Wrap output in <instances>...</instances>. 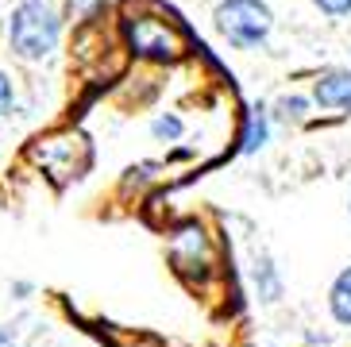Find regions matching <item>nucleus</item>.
Masks as SVG:
<instances>
[{
    "label": "nucleus",
    "mask_w": 351,
    "mask_h": 347,
    "mask_svg": "<svg viewBox=\"0 0 351 347\" xmlns=\"http://www.w3.org/2000/svg\"><path fill=\"white\" fill-rule=\"evenodd\" d=\"M66 16L54 0H20L4 16V47L23 66H43L62 47Z\"/></svg>",
    "instance_id": "f257e3e1"
},
{
    "label": "nucleus",
    "mask_w": 351,
    "mask_h": 347,
    "mask_svg": "<svg viewBox=\"0 0 351 347\" xmlns=\"http://www.w3.org/2000/svg\"><path fill=\"white\" fill-rule=\"evenodd\" d=\"M120 43L124 51L139 62H151V66H174V62L186 58L189 51V39L182 23L166 12L155 8H132L124 12L120 20Z\"/></svg>",
    "instance_id": "f03ea898"
},
{
    "label": "nucleus",
    "mask_w": 351,
    "mask_h": 347,
    "mask_svg": "<svg viewBox=\"0 0 351 347\" xmlns=\"http://www.w3.org/2000/svg\"><path fill=\"white\" fill-rule=\"evenodd\" d=\"M274 8L267 0H217L213 8V31L232 51H263L274 35Z\"/></svg>",
    "instance_id": "7ed1b4c3"
},
{
    "label": "nucleus",
    "mask_w": 351,
    "mask_h": 347,
    "mask_svg": "<svg viewBox=\"0 0 351 347\" xmlns=\"http://www.w3.org/2000/svg\"><path fill=\"white\" fill-rule=\"evenodd\" d=\"M170 263L189 286H205L217 274V243H213L208 228L197 224V220L178 224L170 232Z\"/></svg>",
    "instance_id": "20e7f679"
},
{
    "label": "nucleus",
    "mask_w": 351,
    "mask_h": 347,
    "mask_svg": "<svg viewBox=\"0 0 351 347\" xmlns=\"http://www.w3.org/2000/svg\"><path fill=\"white\" fill-rule=\"evenodd\" d=\"M309 97L317 104V112L351 116V66H328V70H320L309 85Z\"/></svg>",
    "instance_id": "39448f33"
},
{
    "label": "nucleus",
    "mask_w": 351,
    "mask_h": 347,
    "mask_svg": "<svg viewBox=\"0 0 351 347\" xmlns=\"http://www.w3.org/2000/svg\"><path fill=\"white\" fill-rule=\"evenodd\" d=\"M274 143V116H270L267 104H251L247 112L239 116V132H236V154L251 158V154H263Z\"/></svg>",
    "instance_id": "423d86ee"
},
{
    "label": "nucleus",
    "mask_w": 351,
    "mask_h": 347,
    "mask_svg": "<svg viewBox=\"0 0 351 347\" xmlns=\"http://www.w3.org/2000/svg\"><path fill=\"white\" fill-rule=\"evenodd\" d=\"M251 289H255V301L258 305H282V297H286V278H282V266L274 263L270 251H255L251 259Z\"/></svg>",
    "instance_id": "0eeeda50"
},
{
    "label": "nucleus",
    "mask_w": 351,
    "mask_h": 347,
    "mask_svg": "<svg viewBox=\"0 0 351 347\" xmlns=\"http://www.w3.org/2000/svg\"><path fill=\"white\" fill-rule=\"evenodd\" d=\"M313 112H317V104H313L309 93H282L278 101L270 104V116H274V123H282V128H301V123H309Z\"/></svg>",
    "instance_id": "6e6552de"
},
{
    "label": "nucleus",
    "mask_w": 351,
    "mask_h": 347,
    "mask_svg": "<svg viewBox=\"0 0 351 347\" xmlns=\"http://www.w3.org/2000/svg\"><path fill=\"white\" fill-rule=\"evenodd\" d=\"M324 305H328L332 324L351 328V263L336 270V278H332V286H328V297H324Z\"/></svg>",
    "instance_id": "1a4fd4ad"
},
{
    "label": "nucleus",
    "mask_w": 351,
    "mask_h": 347,
    "mask_svg": "<svg viewBox=\"0 0 351 347\" xmlns=\"http://www.w3.org/2000/svg\"><path fill=\"white\" fill-rule=\"evenodd\" d=\"M182 135H186V120L178 112H158L151 120V139L155 143H182Z\"/></svg>",
    "instance_id": "9d476101"
},
{
    "label": "nucleus",
    "mask_w": 351,
    "mask_h": 347,
    "mask_svg": "<svg viewBox=\"0 0 351 347\" xmlns=\"http://www.w3.org/2000/svg\"><path fill=\"white\" fill-rule=\"evenodd\" d=\"M16 108H20V85H16V77H12L4 66H0V120H8Z\"/></svg>",
    "instance_id": "9b49d317"
},
{
    "label": "nucleus",
    "mask_w": 351,
    "mask_h": 347,
    "mask_svg": "<svg viewBox=\"0 0 351 347\" xmlns=\"http://www.w3.org/2000/svg\"><path fill=\"white\" fill-rule=\"evenodd\" d=\"M313 8H317L324 20H348L351 16V0H313Z\"/></svg>",
    "instance_id": "f8f14e48"
},
{
    "label": "nucleus",
    "mask_w": 351,
    "mask_h": 347,
    "mask_svg": "<svg viewBox=\"0 0 351 347\" xmlns=\"http://www.w3.org/2000/svg\"><path fill=\"white\" fill-rule=\"evenodd\" d=\"M0 347H23V324L20 320H4V324H0Z\"/></svg>",
    "instance_id": "ddd939ff"
},
{
    "label": "nucleus",
    "mask_w": 351,
    "mask_h": 347,
    "mask_svg": "<svg viewBox=\"0 0 351 347\" xmlns=\"http://www.w3.org/2000/svg\"><path fill=\"white\" fill-rule=\"evenodd\" d=\"M104 4H108V0H70V12L77 20H89V16H97Z\"/></svg>",
    "instance_id": "4468645a"
},
{
    "label": "nucleus",
    "mask_w": 351,
    "mask_h": 347,
    "mask_svg": "<svg viewBox=\"0 0 351 347\" xmlns=\"http://www.w3.org/2000/svg\"><path fill=\"white\" fill-rule=\"evenodd\" d=\"M32 294H35V282H27V278H16V282H12V297H16V301H27Z\"/></svg>",
    "instance_id": "2eb2a0df"
},
{
    "label": "nucleus",
    "mask_w": 351,
    "mask_h": 347,
    "mask_svg": "<svg viewBox=\"0 0 351 347\" xmlns=\"http://www.w3.org/2000/svg\"><path fill=\"white\" fill-rule=\"evenodd\" d=\"M193 147H174V151H170V154H166V158H170V163H189V158H193Z\"/></svg>",
    "instance_id": "dca6fc26"
},
{
    "label": "nucleus",
    "mask_w": 351,
    "mask_h": 347,
    "mask_svg": "<svg viewBox=\"0 0 351 347\" xmlns=\"http://www.w3.org/2000/svg\"><path fill=\"white\" fill-rule=\"evenodd\" d=\"M348 216H351V193H348Z\"/></svg>",
    "instance_id": "f3484780"
}]
</instances>
